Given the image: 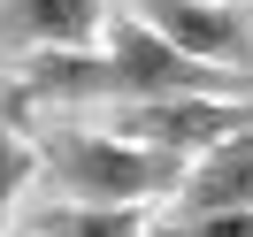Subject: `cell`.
<instances>
[{
	"label": "cell",
	"instance_id": "cell-1",
	"mask_svg": "<svg viewBox=\"0 0 253 237\" xmlns=\"http://www.w3.org/2000/svg\"><path fill=\"white\" fill-rule=\"evenodd\" d=\"M39 161H46L54 191L69 206H161L184 191V161L154 153V145L123 138V130H84V123H62L39 138Z\"/></svg>",
	"mask_w": 253,
	"mask_h": 237
},
{
	"label": "cell",
	"instance_id": "cell-2",
	"mask_svg": "<svg viewBox=\"0 0 253 237\" xmlns=\"http://www.w3.org/2000/svg\"><path fill=\"white\" fill-rule=\"evenodd\" d=\"M100 54H108V100L115 107H146V100H253V69L192 62V54H176L169 38H154L123 8L108 16Z\"/></svg>",
	"mask_w": 253,
	"mask_h": 237
},
{
	"label": "cell",
	"instance_id": "cell-3",
	"mask_svg": "<svg viewBox=\"0 0 253 237\" xmlns=\"http://www.w3.org/2000/svg\"><path fill=\"white\" fill-rule=\"evenodd\" d=\"M115 130L192 169V161L215 153L222 138L253 130V100H146V107H115Z\"/></svg>",
	"mask_w": 253,
	"mask_h": 237
},
{
	"label": "cell",
	"instance_id": "cell-4",
	"mask_svg": "<svg viewBox=\"0 0 253 237\" xmlns=\"http://www.w3.org/2000/svg\"><path fill=\"white\" fill-rule=\"evenodd\" d=\"M123 16H138L154 38H169V46L192 54V62L253 69V31H246L238 8H222V0H123Z\"/></svg>",
	"mask_w": 253,
	"mask_h": 237
},
{
	"label": "cell",
	"instance_id": "cell-5",
	"mask_svg": "<svg viewBox=\"0 0 253 237\" xmlns=\"http://www.w3.org/2000/svg\"><path fill=\"white\" fill-rule=\"evenodd\" d=\"M108 38V0H0V46L77 54Z\"/></svg>",
	"mask_w": 253,
	"mask_h": 237
},
{
	"label": "cell",
	"instance_id": "cell-6",
	"mask_svg": "<svg viewBox=\"0 0 253 237\" xmlns=\"http://www.w3.org/2000/svg\"><path fill=\"white\" fill-rule=\"evenodd\" d=\"M246 206H253V130H238L215 153L192 161L184 191H176V214H246Z\"/></svg>",
	"mask_w": 253,
	"mask_h": 237
},
{
	"label": "cell",
	"instance_id": "cell-7",
	"mask_svg": "<svg viewBox=\"0 0 253 237\" xmlns=\"http://www.w3.org/2000/svg\"><path fill=\"white\" fill-rule=\"evenodd\" d=\"M39 230L46 237H154V222H146V206H54V214H39Z\"/></svg>",
	"mask_w": 253,
	"mask_h": 237
},
{
	"label": "cell",
	"instance_id": "cell-8",
	"mask_svg": "<svg viewBox=\"0 0 253 237\" xmlns=\"http://www.w3.org/2000/svg\"><path fill=\"white\" fill-rule=\"evenodd\" d=\"M46 169L39 161V138H23L16 123H0V230H8V214H16V199H23V184Z\"/></svg>",
	"mask_w": 253,
	"mask_h": 237
},
{
	"label": "cell",
	"instance_id": "cell-9",
	"mask_svg": "<svg viewBox=\"0 0 253 237\" xmlns=\"http://www.w3.org/2000/svg\"><path fill=\"white\" fill-rule=\"evenodd\" d=\"M154 237H253V206L246 214H169L154 222Z\"/></svg>",
	"mask_w": 253,
	"mask_h": 237
},
{
	"label": "cell",
	"instance_id": "cell-10",
	"mask_svg": "<svg viewBox=\"0 0 253 237\" xmlns=\"http://www.w3.org/2000/svg\"><path fill=\"white\" fill-rule=\"evenodd\" d=\"M222 8H238V0H222Z\"/></svg>",
	"mask_w": 253,
	"mask_h": 237
}]
</instances>
